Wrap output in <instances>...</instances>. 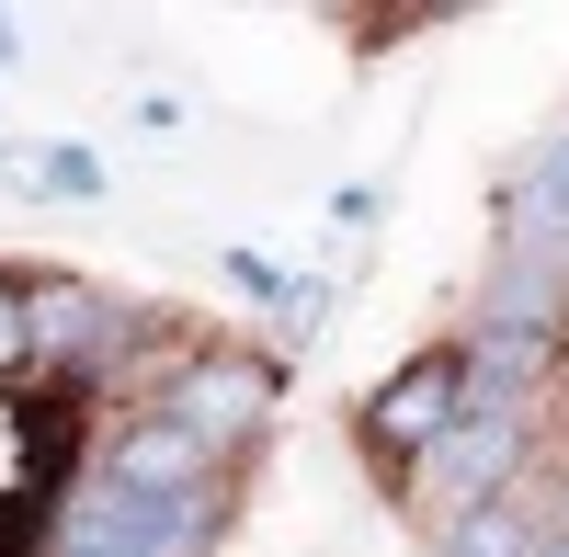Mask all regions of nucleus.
Returning a JSON list of instances; mask_svg holds the SVG:
<instances>
[{
  "mask_svg": "<svg viewBox=\"0 0 569 557\" xmlns=\"http://www.w3.org/2000/svg\"><path fill=\"white\" fill-rule=\"evenodd\" d=\"M0 364H23V307H12V285H0Z\"/></svg>",
  "mask_w": 569,
  "mask_h": 557,
  "instance_id": "11",
  "label": "nucleus"
},
{
  "mask_svg": "<svg viewBox=\"0 0 569 557\" xmlns=\"http://www.w3.org/2000/svg\"><path fill=\"white\" fill-rule=\"evenodd\" d=\"M91 478H114V489H137V500H182V489H206L217 467H206V455L149 409V422H126V433L103 444V467H91Z\"/></svg>",
  "mask_w": 569,
  "mask_h": 557,
  "instance_id": "6",
  "label": "nucleus"
},
{
  "mask_svg": "<svg viewBox=\"0 0 569 557\" xmlns=\"http://www.w3.org/2000/svg\"><path fill=\"white\" fill-rule=\"evenodd\" d=\"M12 307H23V353H34V364H103L114 331H126V307L91 296V285H34V296H12Z\"/></svg>",
  "mask_w": 569,
  "mask_h": 557,
  "instance_id": "5",
  "label": "nucleus"
},
{
  "mask_svg": "<svg viewBox=\"0 0 569 557\" xmlns=\"http://www.w3.org/2000/svg\"><path fill=\"white\" fill-rule=\"evenodd\" d=\"M501 251H547V262H569V136H547L536 171L512 182V240H501Z\"/></svg>",
  "mask_w": 569,
  "mask_h": 557,
  "instance_id": "8",
  "label": "nucleus"
},
{
  "mask_svg": "<svg viewBox=\"0 0 569 557\" xmlns=\"http://www.w3.org/2000/svg\"><path fill=\"white\" fill-rule=\"evenodd\" d=\"M512 467H525V409H479V398H467L456 422L421 444L410 500L433 524H456V513H479V500H512Z\"/></svg>",
  "mask_w": 569,
  "mask_h": 557,
  "instance_id": "1",
  "label": "nucleus"
},
{
  "mask_svg": "<svg viewBox=\"0 0 569 557\" xmlns=\"http://www.w3.org/2000/svg\"><path fill=\"white\" fill-rule=\"evenodd\" d=\"M536 557H569V524H558V535H536Z\"/></svg>",
  "mask_w": 569,
  "mask_h": 557,
  "instance_id": "12",
  "label": "nucleus"
},
{
  "mask_svg": "<svg viewBox=\"0 0 569 557\" xmlns=\"http://www.w3.org/2000/svg\"><path fill=\"white\" fill-rule=\"evenodd\" d=\"M558 331V262L547 251H501L490 296H479V342H547Z\"/></svg>",
  "mask_w": 569,
  "mask_h": 557,
  "instance_id": "7",
  "label": "nucleus"
},
{
  "mask_svg": "<svg viewBox=\"0 0 569 557\" xmlns=\"http://www.w3.org/2000/svg\"><path fill=\"white\" fill-rule=\"evenodd\" d=\"M0 69H12V12H0Z\"/></svg>",
  "mask_w": 569,
  "mask_h": 557,
  "instance_id": "13",
  "label": "nucleus"
},
{
  "mask_svg": "<svg viewBox=\"0 0 569 557\" xmlns=\"http://www.w3.org/2000/svg\"><path fill=\"white\" fill-rule=\"evenodd\" d=\"M149 513L160 500H137L114 478H80L58 513H46V557H149Z\"/></svg>",
  "mask_w": 569,
  "mask_h": 557,
  "instance_id": "4",
  "label": "nucleus"
},
{
  "mask_svg": "<svg viewBox=\"0 0 569 557\" xmlns=\"http://www.w3.org/2000/svg\"><path fill=\"white\" fill-rule=\"evenodd\" d=\"M433 557H536V513L525 500H479V513L433 524Z\"/></svg>",
  "mask_w": 569,
  "mask_h": 557,
  "instance_id": "9",
  "label": "nucleus"
},
{
  "mask_svg": "<svg viewBox=\"0 0 569 557\" xmlns=\"http://www.w3.org/2000/svg\"><path fill=\"white\" fill-rule=\"evenodd\" d=\"M46 182H58V194H103V160H80V149H58V160H46Z\"/></svg>",
  "mask_w": 569,
  "mask_h": 557,
  "instance_id": "10",
  "label": "nucleus"
},
{
  "mask_svg": "<svg viewBox=\"0 0 569 557\" xmlns=\"http://www.w3.org/2000/svg\"><path fill=\"white\" fill-rule=\"evenodd\" d=\"M160 422L194 444L206 467H228V455L262 444V422H273V364H251V353H194V364L160 387Z\"/></svg>",
  "mask_w": 569,
  "mask_h": 557,
  "instance_id": "2",
  "label": "nucleus"
},
{
  "mask_svg": "<svg viewBox=\"0 0 569 557\" xmlns=\"http://www.w3.org/2000/svg\"><path fill=\"white\" fill-rule=\"evenodd\" d=\"M456 409H467V353L433 342V353H410L399 376L365 398V444H376V455H399V467H421V444H433Z\"/></svg>",
  "mask_w": 569,
  "mask_h": 557,
  "instance_id": "3",
  "label": "nucleus"
}]
</instances>
